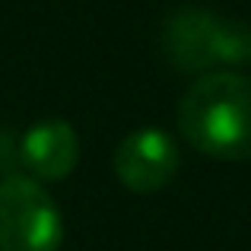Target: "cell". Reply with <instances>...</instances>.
Listing matches in <instances>:
<instances>
[{
  "mask_svg": "<svg viewBox=\"0 0 251 251\" xmlns=\"http://www.w3.org/2000/svg\"><path fill=\"white\" fill-rule=\"evenodd\" d=\"M178 130L210 159H251V80L232 70L197 76L178 105Z\"/></svg>",
  "mask_w": 251,
  "mask_h": 251,
  "instance_id": "6da1fadb",
  "label": "cell"
},
{
  "mask_svg": "<svg viewBox=\"0 0 251 251\" xmlns=\"http://www.w3.org/2000/svg\"><path fill=\"white\" fill-rule=\"evenodd\" d=\"M64 245V216L54 197L32 175L0 181V251H57Z\"/></svg>",
  "mask_w": 251,
  "mask_h": 251,
  "instance_id": "7a4b0ae2",
  "label": "cell"
},
{
  "mask_svg": "<svg viewBox=\"0 0 251 251\" xmlns=\"http://www.w3.org/2000/svg\"><path fill=\"white\" fill-rule=\"evenodd\" d=\"M181 156L162 127H137L118 143L111 169L118 181L134 194H156L175 178Z\"/></svg>",
  "mask_w": 251,
  "mask_h": 251,
  "instance_id": "3957f363",
  "label": "cell"
},
{
  "mask_svg": "<svg viewBox=\"0 0 251 251\" xmlns=\"http://www.w3.org/2000/svg\"><path fill=\"white\" fill-rule=\"evenodd\" d=\"M220 16L203 6H178L162 23V54L181 74H207L216 64Z\"/></svg>",
  "mask_w": 251,
  "mask_h": 251,
  "instance_id": "277c9868",
  "label": "cell"
},
{
  "mask_svg": "<svg viewBox=\"0 0 251 251\" xmlns=\"http://www.w3.org/2000/svg\"><path fill=\"white\" fill-rule=\"evenodd\" d=\"M19 162L32 172L35 181H61L80 162V137L74 124L61 118L32 124L19 140Z\"/></svg>",
  "mask_w": 251,
  "mask_h": 251,
  "instance_id": "5b68a950",
  "label": "cell"
},
{
  "mask_svg": "<svg viewBox=\"0 0 251 251\" xmlns=\"http://www.w3.org/2000/svg\"><path fill=\"white\" fill-rule=\"evenodd\" d=\"M216 64L226 67H248L251 64V25L232 16H220V42H216Z\"/></svg>",
  "mask_w": 251,
  "mask_h": 251,
  "instance_id": "8992f818",
  "label": "cell"
},
{
  "mask_svg": "<svg viewBox=\"0 0 251 251\" xmlns=\"http://www.w3.org/2000/svg\"><path fill=\"white\" fill-rule=\"evenodd\" d=\"M10 169V137L0 134V172Z\"/></svg>",
  "mask_w": 251,
  "mask_h": 251,
  "instance_id": "52a82bcc",
  "label": "cell"
}]
</instances>
